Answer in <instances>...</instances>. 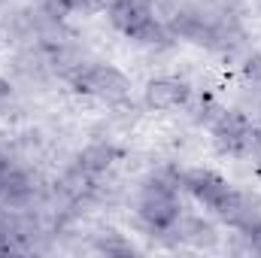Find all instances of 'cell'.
<instances>
[{"label": "cell", "mask_w": 261, "mask_h": 258, "mask_svg": "<svg viewBox=\"0 0 261 258\" xmlns=\"http://www.w3.org/2000/svg\"><path fill=\"white\" fill-rule=\"evenodd\" d=\"M182 216L179 203V170L167 167L164 173H149L137 194V219L149 234H164Z\"/></svg>", "instance_id": "1"}, {"label": "cell", "mask_w": 261, "mask_h": 258, "mask_svg": "<svg viewBox=\"0 0 261 258\" xmlns=\"http://www.w3.org/2000/svg\"><path fill=\"white\" fill-rule=\"evenodd\" d=\"M70 88L76 94H85V97H97L110 107H122L128 104L130 97V82L128 76L113 64H97V61H85L70 79Z\"/></svg>", "instance_id": "2"}, {"label": "cell", "mask_w": 261, "mask_h": 258, "mask_svg": "<svg viewBox=\"0 0 261 258\" xmlns=\"http://www.w3.org/2000/svg\"><path fill=\"white\" fill-rule=\"evenodd\" d=\"M210 134L222 155H234V158L261 155L258 125H252L240 110H222V116L210 125Z\"/></svg>", "instance_id": "3"}, {"label": "cell", "mask_w": 261, "mask_h": 258, "mask_svg": "<svg viewBox=\"0 0 261 258\" xmlns=\"http://www.w3.org/2000/svg\"><path fill=\"white\" fill-rule=\"evenodd\" d=\"M179 189L189 192L200 207H206V210H213V213L228 200V194L234 192L225 176H219L216 170H203V167L179 170Z\"/></svg>", "instance_id": "4"}, {"label": "cell", "mask_w": 261, "mask_h": 258, "mask_svg": "<svg viewBox=\"0 0 261 258\" xmlns=\"http://www.w3.org/2000/svg\"><path fill=\"white\" fill-rule=\"evenodd\" d=\"M192 100V85L179 76H155L143 88V104L155 113H170L179 110Z\"/></svg>", "instance_id": "5"}, {"label": "cell", "mask_w": 261, "mask_h": 258, "mask_svg": "<svg viewBox=\"0 0 261 258\" xmlns=\"http://www.w3.org/2000/svg\"><path fill=\"white\" fill-rule=\"evenodd\" d=\"M216 216L228 225V228H234V231H240V234H249L252 228H258L261 225V200L255 194L249 192H234L228 194V200L216 210Z\"/></svg>", "instance_id": "6"}, {"label": "cell", "mask_w": 261, "mask_h": 258, "mask_svg": "<svg viewBox=\"0 0 261 258\" xmlns=\"http://www.w3.org/2000/svg\"><path fill=\"white\" fill-rule=\"evenodd\" d=\"M37 176L34 173H28L24 167H9L6 170V176H3V183H0V203L3 207H9V210H28V207H34V200H37Z\"/></svg>", "instance_id": "7"}, {"label": "cell", "mask_w": 261, "mask_h": 258, "mask_svg": "<svg viewBox=\"0 0 261 258\" xmlns=\"http://www.w3.org/2000/svg\"><path fill=\"white\" fill-rule=\"evenodd\" d=\"M107 15H110V24L116 31L130 37L146 18H152L158 12H155L152 0H107Z\"/></svg>", "instance_id": "8"}, {"label": "cell", "mask_w": 261, "mask_h": 258, "mask_svg": "<svg viewBox=\"0 0 261 258\" xmlns=\"http://www.w3.org/2000/svg\"><path fill=\"white\" fill-rule=\"evenodd\" d=\"M116 158H119V146L116 143H103V140H97V143H88L79 155H76V167H82L85 173H91V176H100V173H107L113 164H116Z\"/></svg>", "instance_id": "9"}, {"label": "cell", "mask_w": 261, "mask_h": 258, "mask_svg": "<svg viewBox=\"0 0 261 258\" xmlns=\"http://www.w3.org/2000/svg\"><path fill=\"white\" fill-rule=\"evenodd\" d=\"M167 231H173L179 243H192V246H213L216 243V225L203 222L197 216H179V222Z\"/></svg>", "instance_id": "10"}, {"label": "cell", "mask_w": 261, "mask_h": 258, "mask_svg": "<svg viewBox=\"0 0 261 258\" xmlns=\"http://www.w3.org/2000/svg\"><path fill=\"white\" fill-rule=\"evenodd\" d=\"M128 40H134L137 46H146V49H167V46H173V34H170V28H167V21H161L158 15H152V18H146L134 34H130Z\"/></svg>", "instance_id": "11"}, {"label": "cell", "mask_w": 261, "mask_h": 258, "mask_svg": "<svg viewBox=\"0 0 261 258\" xmlns=\"http://www.w3.org/2000/svg\"><path fill=\"white\" fill-rule=\"evenodd\" d=\"M94 249H97V252H107V255H134L130 240H125V237L116 234V231H103V234L94 240Z\"/></svg>", "instance_id": "12"}, {"label": "cell", "mask_w": 261, "mask_h": 258, "mask_svg": "<svg viewBox=\"0 0 261 258\" xmlns=\"http://www.w3.org/2000/svg\"><path fill=\"white\" fill-rule=\"evenodd\" d=\"M222 110H225V107H222L219 100H213V97H203V100H200V107L195 110V122H197V125H203V128H210V125H213V122L222 116Z\"/></svg>", "instance_id": "13"}, {"label": "cell", "mask_w": 261, "mask_h": 258, "mask_svg": "<svg viewBox=\"0 0 261 258\" xmlns=\"http://www.w3.org/2000/svg\"><path fill=\"white\" fill-rule=\"evenodd\" d=\"M67 15H97L107 9V0H64Z\"/></svg>", "instance_id": "14"}, {"label": "cell", "mask_w": 261, "mask_h": 258, "mask_svg": "<svg viewBox=\"0 0 261 258\" xmlns=\"http://www.w3.org/2000/svg\"><path fill=\"white\" fill-rule=\"evenodd\" d=\"M240 76L252 85H261V52H249L240 64Z\"/></svg>", "instance_id": "15"}, {"label": "cell", "mask_w": 261, "mask_h": 258, "mask_svg": "<svg viewBox=\"0 0 261 258\" xmlns=\"http://www.w3.org/2000/svg\"><path fill=\"white\" fill-rule=\"evenodd\" d=\"M9 97H12V82H9V79H3V76H0V104H6V100H9Z\"/></svg>", "instance_id": "16"}, {"label": "cell", "mask_w": 261, "mask_h": 258, "mask_svg": "<svg viewBox=\"0 0 261 258\" xmlns=\"http://www.w3.org/2000/svg\"><path fill=\"white\" fill-rule=\"evenodd\" d=\"M6 3H9V0H0V6H6Z\"/></svg>", "instance_id": "17"}, {"label": "cell", "mask_w": 261, "mask_h": 258, "mask_svg": "<svg viewBox=\"0 0 261 258\" xmlns=\"http://www.w3.org/2000/svg\"><path fill=\"white\" fill-rule=\"evenodd\" d=\"M258 176H261V164H258Z\"/></svg>", "instance_id": "18"}]
</instances>
